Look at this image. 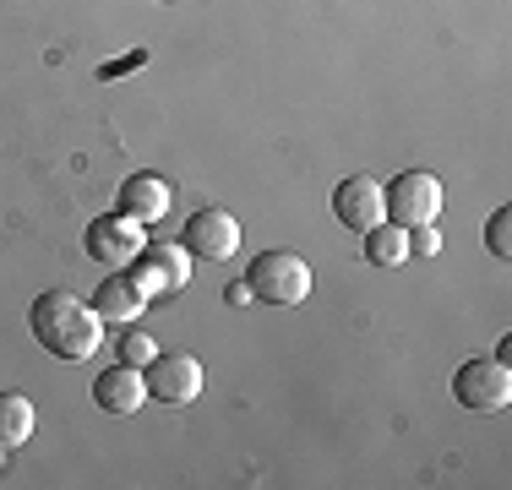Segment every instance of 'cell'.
<instances>
[{"mask_svg": "<svg viewBox=\"0 0 512 490\" xmlns=\"http://www.w3.org/2000/svg\"><path fill=\"white\" fill-rule=\"evenodd\" d=\"M28 327L55 360H93L104 343V316L93 311V300H82L71 289H44L28 305Z\"/></svg>", "mask_w": 512, "mask_h": 490, "instance_id": "1", "label": "cell"}, {"mask_svg": "<svg viewBox=\"0 0 512 490\" xmlns=\"http://www.w3.org/2000/svg\"><path fill=\"white\" fill-rule=\"evenodd\" d=\"M0 458H6V447H0Z\"/></svg>", "mask_w": 512, "mask_h": 490, "instance_id": "18", "label": "cell"}, {"mask_svg": "<svg viewBox=\"0 0 512 490\" xmlns=\"http://www.w3.org/2000/svg\"><path fill=\"white\" fill-rule=\"evenodd\" d=\"M82 245H88V256H93V262L131 267V262H137V251H142V224H137V218H126V213L115 207V213L93 218V224H88V235H82Z\"/></svg>", "mask_w": 512, "mask_h": 490, "instance_id": "7", "label": "cell"}, {"mask_svg": "<svg viewBox=\"0 0 512 490\" xmlns=\"http://www.w3.org/2000/svg\"><path fill=\"white\" fill-rule=\"evenodd\" d=\"M485 245H491V256H496V262H507V256H512V207H502V213H491Z\"/></svg>", "mask_w": 512, "mask_h": 490, "instance_id": "16", "label": "cell"}, {"mask_svg": "<svg viewBox=\"0 0 512 490\" xmlns=\"http://www.w3.org/2000/svg\"><path fill=\"white\" fill-rule=\"evenodd\" d=\"M333 218L344 229H355V235L376 229L387 218V186L376 175H349L344 186L333 191Z\"/></svg>", "mask_w": 512, "mask_h": 490, "instance_id": "6", "label": "cell"}, {"mask_svg": "<svg viewBox=\"0 0 512 490\" xmlns=\"http://www.w3.org/2000/svg\"><path fill=\"white\" fill-rule=\"evenodd\" d=\"M33 425H39V414H33V403L22 398V392H0V447H22V441L33 436Z\"/></svg>", "mask_w": 512, "mask_h": 490, "instance_id": "14", "label": "cell"}, {"mask_svg": "<svg viewBox=\"0 0 512 490\" xmlns=\"http://www.w3.org/2000/svg\"><path fill=\"white\" fill-rule=\"evenodd\" d=\"M148 300H153V294L142 289L131 273H109L104 284L93 289V311H99L104 322H120V327H131V322H137V316L148 311Z\"/></svg>", "mask_w": 512, "mask_h": 490, "instance_id": "11", "label": "cell"}, {"mask_svg": "<svg viewBox=\"0 0 512 490\" xmlns=\"http://www.w3.org/2000/svg\"><path fill=\"white\" fill-rule=\"evenodd\" d=\"M436 251H442V235H436V224L409 229V256H436Z\"/></svg>", "mask_w": 512, "mask_h": 490, "instance_id": "17", "label": "cell"}, {"mask_svg": "<svg viewBox=\"0 0 512 490\" xmlns=\"http://www.w3.org/2000/svg\"><path fill=\"white\" fill-rule=\"evenodd\" d=\"M142 382H148V398L158 403H197V392H202V360L197 354H153L148 365H142Z\"/></svg>", "mask_w": 512, "mask_h": 490, "instance_id": "5", "label": "cell"}, {"mask_svg": "<svg viewBox=\"0 0 512 490\" xmlns=\"http://www.w3.org/2000/svg\"><path fill=\"white\" fill-rule=\"evenodd\" d=\"M115 354H120V365H137V371H142V365H148L153 354H158V343H153L148 333H142L137 322H131V327H126V338L115 343Z\"/></svg>", "mask_w": 512, "mask_h": 490, "instance_id": "15", "label": "cell"}, {"mask_svg": "<svg viewBox=\"0 0 512 490\" xmlns=\"http://www.w3.org/2000/svg\"><path fill=\"white\" fill-rule=\"evenodd\" d=\"M131 278H137L142 289L153 294H175L191 284V251L186 245H142L137 262H131Z\"/></svg>", "mask_w": 512, "mask_h": 490, "instance_id": "8", "label": "cell"}, {"mask_svg": "<svg viewBox=\"0 0 512 490\" xmlns=\"http://www.w3.org/2000/svg\"><path fill=\"white\" fill-rule=\"evenodd\" d=\"M93 403H99L104 414H137L142 403H148V382H142L137 365H109L99 371V382H93Z\"/></svg>", "mask_w": 512, "mask_h": 490, "instance_id": "10", "label": "cell"}, {"mask_svg": "<svg viewBox=\"0 0 512 490\" xmlns=\"http://www.w3.org/2000/svg\"><path fill=\"white\" fill-rule=\"evenodd\" d=\"M365 262H371V267L409 262V229H398L393 218H382L376 229H365Z\"/></svg>", "mask_w": 512, "mask_h": 490, "instance_id": "13", "label": "cell"}, {"mask_svg": "<svg viewBox=\"0 0 512 490\" xmlns=\"http://www.w3.org/2000/svg\"><path fill=\"white\" fill-rule=\"evenodd\" d=\"M453 398L474 414H496L512 398V371L502 360H463L453 376Z\"/></svg>", "mask_w": 512, "mask_h": 490, "instance_id": "4", "label": "cell"}, {"mask_svg": "<svg viewBox=\"0 0 512 490\" xmlns=\"http://www.w3.org/2000/svg\"><path fill=\"white\" fill-rule=\"evenodd\" d=\"M246 289L262 305H306L311 294V262L295 251H262L246 267Z\"/></svg>", "mask_w": 512, "mask_h": 490, "instance_id": "2", "label": "cell"}, {"mask_svg": "<svg viewBox=\"0 0 512 490\" xmlns=\"http://www.w3.org/2000/svg\"><path fill=\"white\" fill-rule=\"evenodd\" d=\"M186 251L202 256V262H229L240 251V218L224 213V207H202V213L186 218Z\"/></svg>", "mask_w": 512, "mask_h": 490, "instance_id": "9", "label": "cell"}, {"mask_svg": "<svg viewBox=\"0 0 512 490\" xmlns=\"http://www.w3.org/2000/svg\"><path fill=\"white\" fill-rule=\"evenodd\" d=\"M169 202H175V191H169L164 175H131V180H120V213L137 218L142 229L158 224V218L169 213Z\"/></svg>", "mask_w": 512, "mask_h": 490, "instance_id": "12", "label": "cell"}, {"mask_svg": "<svg viewBox=\"0 0 512 490\" xmlns=\"http://www.w3.org/2000/svg\"><path fill=\"white\" fill-rule=\"evenodd\" d=\"M442 202H447V191L431 169H404V175L387 186V218H393L398 229L436 224V218H442Z\"/></svg>", "mask_w": 512, "mask_h": 490, "instance_id": "3", "label": "cell"}]
</instances>
